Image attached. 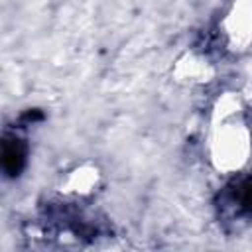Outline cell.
<instances>
[{"label": "cell", "mask_w": 252, "mask_h": 252, "mask_svg": "<svg viewBox=\"0 0 252 252\" xmlns=\"http://www.w3.org/2000/svg\"><path fill=\"white\" fill-rule=\"evenodd\" d=\"M24 159H26V150H24L22 142L16 140V138L14 140H6L4 142V154H2L4 169L10 175H18V171L24 165Z\"/></svg>", "instance_id": "1"}]
</instances>
